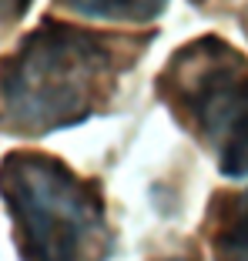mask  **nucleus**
<instances>
[{"instance_id": "7ed1b4c3", "label": "nucleus", "mask_w": 248, "mask_h": 261, "mask_svg": "<svg viewBox=\"0 0 248 261\" xmlns=\"http://www.w3.org/2000/svg\"><path fill=\"white\" fill-rule=\"evenodd\" d=\"M158 97L232 181L248 177V57L225 37L181 44L158 74Z\"/></svg>"}, {"instance_id": "423d86ee", "label": "nucleus", "mask_w": 248, "mask_h": 261, "mask_svg": "<svg viewBox=\"0 0 248 261\" xmlns=\"http://www.w3.org/2000/svg\"><path fill=\"white\" fill-rule=\"evenodd\" d=\"M27 7H31V0H0V20H4V23L20 20Z\"/></svg>"}, {"instance_id": "f257e3e1", "label": "nucleus", "mask_w": 248, "mask_h": 261, "mask_svg": "<svg viewBox=\"0 0 248 261\" xmlns=\"http://www.w3.org/2000/svg\"><path fill=\"white\" fill-rule=\"evenodd\" d=\"M144 40L64 20H40L0 61V124L7 134L44 138L91 121L111 104L117 77Z\"/></svg>"}, {"instance_id": "0eeeda50", "label": "nucleus", "mask_w": 248, "mask_h": 261, "mask_svg": "<svg viewBox=\"0 0 248 261\" xmlns=\"http://www.w3.org/2000/svg\"><path fill=\"white\" fill-rule=\"evenodd\" d=\"M164 261H198V258H164Z\"/></svg>"}, {"instance_id": "20e7f679", "label": "nucleus", "mask_w": 248, "mask_h": 261, "mask_svg": "<svg viewBox=\"0 0 248 261\" xmlns=\"http://www.w3.org/2000/svg\"><path fill=\"white\" fill-rule=\"evenodd\" d=\"M208 245L215 261H248V188L211 201Z\"/></svg>"}, {"instance_id": "f03ea898", "label": "nucleus", "mask_w": 248, "mask_h": 261, "mask_svg": "<svg viewBox=\"0 0 248 261\" xmlns=\"http://www.w3.org/2000/svg\"><path fill=\"white\" fill-rule=\"evenodd\" d=\"M0 201L20 261H108L114 251L101 185L84 181L54 154H4Z\"/></svg>"}, {"instance_id": "39448f33", "label": "nucleus", "mask_w": 248, "mask_h": 261, "mask_svg": "<svg viewBox=\"0 0 248 261\" xmlns=\"http://www.w3.org/2000/svg\"><path fill=\"white\" fill-rule=\"evenodd\" d=\"M57 4L70 14L108 23H151L168 7V0H57Z\"/></svg>"}]
</instances>
